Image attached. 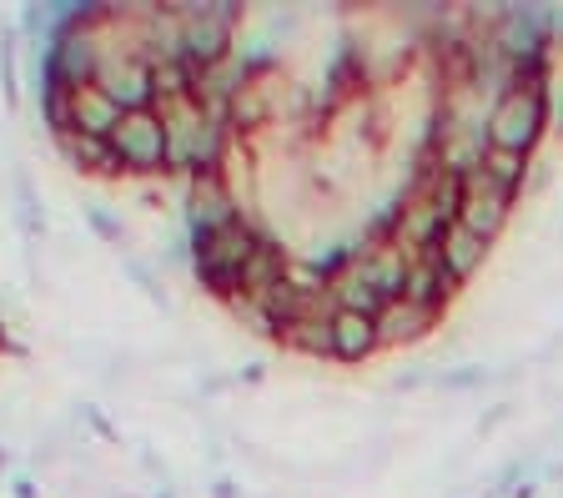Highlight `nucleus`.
<instances>
[{"label":"nucleus","instance_id":"nucleus-1","mask_svg":"<svg viewBox=\"0 0 563 498\" xmlns=\"http://www.w3.org/2000/svg\"><path fill=\"white\" fill-rule=\"evenodd\" d=\"M257 242H262V226L252 217H232V222L211 226V232H197L191 257H197L201 287L236 302L242 297V273H246V262H252V252H257Z\"/></svg>","mask_w":563,"mask_h":498},{"label":"nucleus","instance_id":"nucleus-2","mask_svg":"<svg viewBox=\"0 0 563 498\" xmlns=\"http://www.w3.org/2000/svg\"><path fill=\"white\" fill-rule=\"evenodd\" d=\"M549 81H514L488 111V146L514 156H533L549 136Z\"/></svg>","mask_w":563,"mask_h":498},{"label":"nucleus","instance_id":"nucleus-3","mask_svg":"<svg viewBox=\"0 0 563 498\" xmlns=\"http://www.w3.org/2000/svg\"><path fill=\"white\" fill-rule=\"evenodd\" d=\"M176 21H181V60L191 71H207L232 56L236 5H176Z\"/></svg>","mask_w":563,"mask_h":498},{"label":"nucleus","instance_id":"nucleus-4","mask_svg":"<svg viewBox=\"0 0 563 498\" xmlns=\"http://www.w3.org/2000/svg\"><path fill=\"white\" fill-rule=\"evenodd\" d=\"M101 15L106 11H91L81 21L60 31V41L51 46V86H91L96 71H101Z\"/></svg>","mask_w":563,"mask_h":498},{"label":"nucleus","instance_id":"nucleus-5","mask_svg":"<svg viewBox=\"0 0 563 498\" xmlns=\"http://www.w3.org/2000/svg\"><path fill=\"white\" fill-rule=\"evenodd\" d=\"M111 152H117L121 171H136V177H152L166 171V126L152 107L126 111L121 126L111 131Z\"/></svg>","mask_w":563,"mask_h":498},{"label":"nucleus","instance_id":"nucleus-6","mask_svg":"<svg viewBox=\"0 0 563 498\" xmlns=\"http://www.w3.org/2000/svg\"><path fill=\"white\" fill-rule=\"evenodd\" d=\"M514 202L518 197H508V191L493 187L483 171H473V177H463V187H457V217L453 222H463L468 232H478L483 242H498L504 237V226L514 222Z\"/></svg>","mask_w":563,"mask_h":498},{"label":"nucleus","instance_id":"nucleus-7","mask_svg":"<svg viewBox=\"0 0 563 498\" xmlns=\"http://www.w3.org/2000/svg\"><path fill=\"white\" fill-rule=\"evenodd\" d=\"M433 257L443 262V273L453 277L457 287L463 283H473V277L488 267V257H493V242H483L478 232H468L463 222H448V232L438 237V247H433Z\"/></svg>","mask_w":563,"mask_h":498},{"label":"nucleus","instance_id":"nucleus-8","mask_svg":"<svg viewBox=\"0 0 563 498\" xmlns=\"http://www.w3.org/2000/svg\"><path fill=\"white\" fill-rule=\"evenodd\" d=\"M438 328H443V312L418 308V302H408V297H398V302H387V308L377 312V337H383V353H387V347L422 343V337H433Z\"/></svg>","mask_w":563,"mask_h":498},{"label":"nucleus","instance_id":"nucleus-9","mask_svg":"<svg viewBox=\"0 0 563 498\" xmlns=\"http://www.w3.org/2000/svg\"><path fill=\"white\" fill-rule=\"evenodd\" d=\"M232 217H246V212L236 207V191L227 181V171H197L191 177V226L211 232V226L232 222Z\"/></svg>","mask_w":563,"mask_h":498},{"label":"nucleus","instance_id":"nucleus-10","mask_svg":"<svg viewBox=\"0 0 563 498\" xmlns=\"http://www.w3.org/2000/svg\"><path fill=\"white\" fill-rule=\"evenodd\" d=\"M383 353L377 337V318L373 312H352V308H332V357L338 363H367Z\"/></svg>","mask_w":563,"mask_h":498},{"label":"nucleus","instance_id":"nucleus-11","mask_svg":"<svg viewBox=\"0 0 563 498\" xmlns=\"http://www.w3.org/2000/svg\"><path fill=\"white\" fill-rule=\"evenodd\" d=\"M402 297H408V302H418V308H433V312H443V318H448V302L457 297V283L443 273V262H438L433 252H412Z\"/></svg>","mask_w":563,"mask_h":498},{"label":"nucleus","instance_id":"nucleus-12","mask_svg":"<svg viewBox=\"0 0 563 498\" xmlns=\"http://www.w3.org/2000/svg\"><path fill=\"white\" fill-rule=\"evenodd\" d=\"M277 343L297 357H332V302H317V308L297 312V318L277 332Z\"/></svg>","mask_w":563,"mask_h":498},{"label":"nucleus","instance_id":"nucleus-13","mask_svg":"<svg viewBox=\"0 0 563 498\" xmlns=\"http://www.w3.org/2000/svg\"><path fill=\"white\" fill-rule=\"evenodd\" d=\"M56 142H60V152H66V162L81 166V171H121V162H117V152H111V142H101V136L60 131Z\"/></svg>","mask_w":563,"mask_h":498},{"label":"nucleus","instance_id":"nucleus-14","mask_svg":"<svg viewBox=\"0 0 563 498\" xmlns=\"http://www.w3.org/2000/svg\"><path fill=\"white\" fill-rule=\"evenodd\" d=\"M528 162H533V156H514V152H498V146H488V156H483L478 171L493 181V187H504L508 197H523Z\"/></svg>","mask_w":563,"mask_h":498}]
</instances>
